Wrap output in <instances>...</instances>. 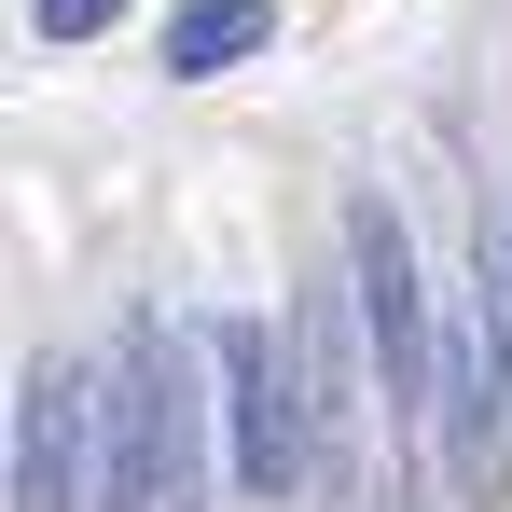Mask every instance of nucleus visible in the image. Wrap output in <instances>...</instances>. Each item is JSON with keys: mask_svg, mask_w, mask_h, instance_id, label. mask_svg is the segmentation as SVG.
I'll return each instance as SVG.
<instances>
[{"mask_svg": "<svg viewBox=\"0 0 512 512\" xmlns=\"http://www.w3.org/2000/svg\"><path fill=\"white\" fill-rule=\"evenodd\" d=\"M97 512H208V388L167 319H125L111 346V471Z\"/></svg>", "mask_w": 512, "mask_h": 512, "instance_id": "nucleus-1", "label": "nucleus"}, {"mask_svg": "<svg viewBox=\"0 0 512 512\" xmlns=\"http://www.w3.org/2000/svg\"><path fill=\"white\" fill-rule=\"evenodd\" d=\"M346 291H360V333H374V374H388V429L402 443L443 429V319H429V291H416V236H402L388 194L346 208Z\"/></svg>", "mask_w": 512, "mask_h": 512, "instance_id": "nucleus-2", "label": "nucleus"}, {"mask_svg": "<svg viewBox=\"0 0 512 512\" xmlns=\"http://www.w3.org/2000/svg\"><path fill=\"white\" fill-rule=\"evenodd\" d=\"M208 374H222V429H236L250 499H319V429H305L291 319H208Z\"/></svg>", "mask_w": 512, "mask_h": 512, "instance_id": "nucleus-3", "label": "nucleus"}, {"mask_svg": "<svg viewBox=\"0 0 512 512\" xmlns=\"http://www.w3.org/2000/svg\"><path fill=\"white\" fill-rule=\"evenodd\" d=\"M97 471H111V374H56L28 360L14 374V512H97Z\"/></svg>", "mask_w": 512, "mask_h": 512, "instance_id": "nucleus-4", "label": "nucleus"}, {"mask_svg": "<svg viewBox=\"0 0 512 512\" xmlns=\"http://www.w3.org/2000/svg\"><path fill=\"white\" fill-rule=\"evenodd\" d=\"M291 360H305V429H319V499H360V443L388 416V374H374V333H360V291H319L291 305Z\"/></svg>", "mask_w": 512, "mask_h": 512, "instance_id": "nucleus-5", "label": "nucleus"}, {"mask_svg": "<svg viewBox=\"0 0 512 512\" xmlns=\"http://www.w3.org/2000/svg\"><path fill=\"white\" fill-rule=\"evenodd\" d=\"M263 42H277V0H180V14H167V84L250 70Z\"/></svg>", "mask_w": 512, "mask_h": 512, "instance_id": "nucleus-6", "label": "nucleus"}, {"mask_svg": "<svg viewBox=\"0 0 512 512\" xmlns=\"http://www.w3.org/2000/svg\"><path fill=\"white\" fill-rule=\"evenodd\" d=\"M28 28H42V42H111L125 0H28Z\"/></svg>", "mask_w": 512, "mask_h": 512, "instance_id": "nucleus-7", "label": "nucleus"}]
</instances>
